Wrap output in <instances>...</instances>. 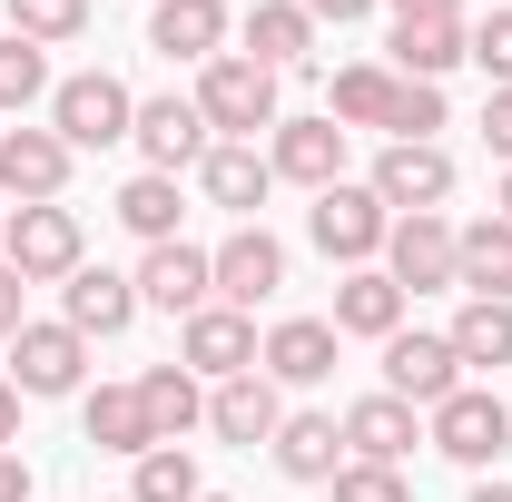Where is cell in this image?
Here are the masks:
<instances>
[{
	"instance_id": "obj_40",
	"label": "cell",
	"mask_w": 512,
	"mask_h": 502,
	"mask_svg": "<svg viewBox=\"0 0 512 502\" xmlns=\"http://www.w3.org/2000/svg\"><path fill=\"white\" fill-rule=\"evenodd\" d=\"M394 20H463V0H384Z\"/></svg>"
},
{
	"instance_id": "obj_43",
	"label": "cell",
	"mask_w": 512,
	"mask_h": 502,
	"mask_svg": "<svg viewBox=\"0 0 512 502\" xmlns=\"http://www.w3.org/2000/svg\"><path fill=\"white\" fill-rule=\"evenodd\" d=\"M0 502H30V463L20 453H0Z\"/></svg>"
},
{
	"instance_id": "obj_39",
	"label": "cell",
	"mask_w": 512,
	"mask_h": 502,
	"mask_svg": "<svg viewBox=\"0 0 512 502\" xmlns=\"http://www.w3.org/2000/svg\"><path fill=\"white\" fill-rule=\"evenodd\" d=\"M20 296H30V286H20V266H0V345L30 325V306H20Z\"/></svg>"
},
{
	"instance_id": "obj_18",
	"label": "cell",
	"mask_w": 512,
	"mask_h": 502,
	"mask_svg": "<svg viewBox=\"0 0 512 502\" xmlns=\"http://www.w3.org/2000/svg\"><path fill=\"white\" fill-rule=\"evenodd\" d=\"M335 325L325 315H276L266 325V345H256V375H276V384H325L335 375Z\"/></svg>"
},
{
	"instance_id": "obj_24",
	"label": "cell",
	"mask_w": 512,
	"mask_h": 502,
	"mask_svg": "<svg viewBox=\"0 0 512 502\" xmlns=\"http://www.w3.org/2000/svg\"><path fill=\"white\" fill-rule=\"evenodd\" d=\"M453 286L512 306V217H473V227H453Z\"/></svg>"
},
{
	"instance_id": "obj_25",
	"label": "cell",
	"mask_w": 512,
	"mask_h": 502,
	"mask_svg": "<svg viewBox=\"0 0 512 502\" xmlns=\"http://www.w3.org/2000/svg\"><path fill=\"white\" fill-rule=\"evenodd\" d=\"M266 453H276L286 483H335V473H345V424H335V414H286Z\"/></svg>"
},
{
	"instance_id": "obj_8",
	"label": "cell",
	"mask_w": 512,
	"mask_h": 502,
	"mask_svg": "<svg viewBox=\"0 0 512 502\" xmlns=\"http://www.w3.org/2000/svg\"><path fill=\"white\" fill-rule=\"evenodd\" d=\"M69 168H79V148L60 128H0V197L10 207H50L69 188Z\"/></svg>"
},
{
	"instance_id": "obj_45",
	"label": "cell",
	"mask_w": 512,
	"mask_h": 502,
	"mask_svg": "<svg viewBox=\"0 0 512 502\" xmlns=\"http://www.w3.org/2000/svg\"><path fill=\"white\" fill-rule=\"evenodd\" d=\"M493 217H512V168H503V188H493Z\"/></svg>"
},
{
	"instance_id": "obj_35",
	"label": "cell",
	"mask_w": 512,
	"mask_h": 502,
	"mask_svg": "<svg viewBox=\"0 0 512 502\" xmlns=\"http://www.w3.org/2000/svg\"><path fill=\"white\" fill-rule=\"evenodd\" d=\"M10 30H20V40H40V50H60V40L89 30V0H10Z\"/></svg>"
},
{
	"instance_id": "obj_22",
	"label": "cell",
	"mask_w": 512,
	"mask_h": 502,
	"mask_svg": "<svg viewBox=\"0 0 512 502\" xmlns=\"http://www.w3.org/2000/svg\"><path fill=\"white\" fill-rule=\"evenodd\" d=\"M237 40H247V60L276 69V79L316 60V20H306V0H256L247 20H237Z\"/></svg>"
},
{
	"instance_id": "obj_23",
	"label": "cell",
	"mask_w": 512,
	"mask_h": 502,
	"mask_svg": "<svg viewBox=\"0 0 512 502\" xmlns=\"http://www.w3.org/2000/svg\"><path fill=\"white\" fill-rule=\"evenodd\" d=\"M325 325H335V335H375V345H384V335H404V286H394L384 266H345Z\"/></svg>"
},
{
	"instance_id": "obj_30",
	"label": "cell",
	"mask_w": 512,
	"mask_h": 502,
	"mask_svg": "<svg viewBox=\"0 0 512 502\" xmlns=\"http://www.w3.org/2000/svg\"><path fill=\"white\" fill-rule=\"evenodd\" d=\"M119 227L138 237V247H168V237H178V178L138 168V178L119 188Z\"/></svg>"
},
{
	"instance_id": "obj_38",
	"label": "cell",
	"mask_w": 512,
	"mask_h": 502,
	"mask_svg": "<svg viewBox=\"0 0 512 502\" xmlns=\"http://www.w3.org/2000/svg\"><path fill=\"white\" fill-rule=\"evenodd\" d=\"M483 148L512 168V89H493V99H483Z\"/></svg>"
},
{
	"instance_id": "obj_6",
	"label": "cell",
	"mask_w": 512,
	"mask_h": 502,
	"mask_svg": "<svg viewBox=\"0 0 512 502\" xmlns=\"http://www.w3.org/2000/svg\"><path fill=\"white\" fill-rule=\"evenodd\" d=\"M10 384H20V404H40V394H89V335H69L60 315L40 325H20L10 335Z\"/></svg>"
},
{
	"instance_id": "obj_42",
	"label": "cell",
	"mask_w": 512,
	"mask_h": 502,
	"mask_svg": "<svg viewBox=\"0 0 512 502\" xmlns=\"http://www.w3.org/2000/svg\"><path fill=\"white\" fill-rule=\"evenodd\" d=\"M365 10H375V0H306V20H335V30H345V20H365Z\"/></svg>"
},
{
	"instance_id": "obj_47",
	"label": "cell",
	"mask_w": 512,
	"mask_h": 502,
	"mask_svg": "<svg viewBox=\"0 0 512 502\" xmlns=\"http://www.w3.org/2000/svg\"><path fill=\"white\" fill-rule=\"evenodd\" d=\"M0 227H10V207H0Z\"/></svg>"
},
{
	"instance_id": "obj_12",
	"label": "cell",
	"mask_w": 512,
	"mask_h": 502,
	"mask_svg": "<svg viewBox=\"0 0 512 502\" xmlns=\"http://www.w3.org/2000/svg\"><path fill=\"white\" fill-rule=\"evenodd\" d=\"M138 306L178 315V325H188L197 306H217V266H207V247H188V237L148 247V256H138Z\"/></svg>"
},
{
	"instance_id": "obj_26",
	"label": "cell",
	"mask_w": 512,
	"mask_h": 502,
	"mask_svg": "<svg viewBox=\"0 0 512 502\" xmlns=\"http://www.w3.org/2000/svg\"><path fill=\"white\" fill-rule=\"evenodd\" d=\"M79 434L99 443V453H128V463H138V453H148V404H138V384H89V394H79Z\"/></svg>"
},
{
	"instance_id": "obj_31",
	"label": "cell",
	"mask_w": 512,
	"mask_h": 502,
	"mask_svg": "<svg viewBox=\"0 0 512 502\" xmlns=\"http://www.w3.org/2000/svg\"><path fill=\"white\" fill-rule=\"evenodd\" d=\"M207 483H197V453L188 443H148L138 463H128V502H197Z\"/></svg>"
},
{
	"instance_id": "obj_16",
	"label": "cell",
	"mask_w": 512,
	"mask_h": 502,
	"mask_svg": "<svg viewBox=\"0 0 512 502\" xmlns=\"http://www.w3.org/2000/svg\"><path fill=\"white\" fill-rule=\"evenodd\" d=\"M60 325L89 335V345H99V335H128V325H138V276H119V266H79V276L60 286Z\"/></svg>"
},
{
	"instance_id": "obj_14",
	"label": "cell",
	"mask_w": 512,
	"mask_h": 502,
	"mask_svg": "<svg viewBox=\"0 0 512 502\" xmlns=\"http://www.w3.org/2000/svg\"><path fill=\"white\" fill-rule=\"evenodd\" d=\"M365 188H375L394 217H434V207L453 197V158H444V148H404V138H384V158H375Z\"/></svg>"
},
{
	"instance_id": "obj_44",
	"label": "cell",
	"mask_w": 512,
	"mask_h": 502,
	"mask_svg": "<svg viewBox=\"0 0 512 502\" xmlns=\"http://www.w3.org/2000/svg\"><path fill=\"white\" fill-rule=\"evenodd\" d=\"M463 502H512V483H493V473H483V483H473Z\"/></svg>"
},
{
	"instance_id": "obj_7",
	"label": "cell",
	"mask_w": 512,
	"mask_h": 502,
	"mask_svg": "<svg viewBox=\"0 0 512 502\" xmlns=\"http://www.w3.org/2000/svg\"><path fill=\"white\" fill-rule=\"evenodd\" d=\"M384 394H404L414 414H434L444 394H463V355H453V335H434V325L384 335Z\"/></svg>"
},
{
	"instance_id": "obj_10",
	"label": "cell",
	"mask_w": 512,
	"mask_h": 502,
	"mask_svg": "<svg viewBox=\"0 0 512 502\" xmlns=\"http://www.w3.org/2000/svg\"><path fill=\"white\" fill-rule=\"evenodd\" d=\"M178 365H188L197 384L256 375V315H237V306H197L188 325H178Z\"/></svg>"
},
{
	"instance_id": "obj_32",
	"label": "cell",
	"mask_w": 512,
	"mask_h": 502,
	"mask_svg": "<svg viewBox=\"0 0 512 502\" xmlns=\"http://www.w3.org/2000/svg\"><path fill=\"white\" fill-rule=\"evenodd\" d=\"M453 355H463V375L473 365H512V306H493V296H463V315L444 325Z\"/></svg>"
},
{
	"instance_id": "obj_19",
	"label": "cell",
	"mask_w": 512,
	"mask_h": 502,
	"mask_svg": "<svg viewBox=\"0 0 512 502\" xmlns=\"http://www.w3.org/2000/svg\"><path fill=\"white\" fill-rule=\"evenodd\" d=\"M148 50L207 69L217 50H227V0H148Z\"/></svg>"
},
{
	"instance_id": "obj_36",
	"label": "cell",
	"mask_w": 512,
	"mask_h": 502,
	"mask_svg": "<svg viewBox=\"0 0 512 502\" xmlns=\"http://www.w3.org/2000/svg\"><path fill=\"white\" fill-rule=\"evenodd\" d=\"M325 493L335 502H414V473H404V463H345Z\"/></svg>"
},
{
	"instance_id": "obj_17",
	"label": "cell",
	"mask_w": 512,
	"mask_h": 502,
	"mask_svg": "<svg viewBox=\"0 0 512 502\" xmlns=\"http://www.w3.org/2000/svg\"><path fill=\"white\" fill-rule=\"evenodd\" d=\"M276 424H286L276 375H227V384H207V434H217V443L256 453V443H276Z\"/></svg>"
},
{
	"instance_id": "obj_46",
	"label": "cell",
	"mask_w": 512,
	"mask_h": 502,
	"mask_svg": "<svg viewBox=\"0 0 512 502\" xmlns=\"http://www.w3.org/2000/svg\"><path fill=\"white\" fill-rule=\"evenodd\" d=\"M197 502H227V493H197Z\"/></svg>"
},
{
	"instance_id": "obj_20",
	"label": "cell",
	"mask_w": 512,
	"mask_h": 502,
	"mask_svg": "<svg viewBox=\"0 0 512 502\" xmlns=\"http://www.w3.org/2000/svg\"><path fill=\"white\" fill-rule=\"evenodd\" d=\"M197 188H207V207H227L237 227H256V207H266V188H276V168H266V148L217 138V148L197 158Z\"/></svg>"
},
{
	"instance_id": "obj_13",
	"label": "cell",
	"mask_w": 512,
	"mask_h": 502,
	"mask_svg": "<svg viewBox=\"0 0 512 502\" xmlns=\"http://www.w3.org/2000/svg\"><path fill=\"white\" fill-rule=\"evenodd\" d=\"M384 276L404 286V296H444L453 286V217H394V237H384Z\"/></svg>"
},
{
	"instance_id": "obj_9",
	"label": "cell",
	"mask_w": 512,
	"mask_h": 502,
	"mask_svg": "<svg viewBox=\"0 0 512 502\" xmlns=\"http://www.w3.org/2000/svg\"><path fill=\"white\" fill-rule=\"evenodd\" d=\"M128 148L158 168V178H178V168H197L207 148H217V128L197 119V99H178V89H158V99H138V128H128Z\"/></svg>"
},
{
	"instance_id": "obj_27",
	"label": "cell",
	"mask_w": 512,
	"mask_h": 502,
	"mask_svg": "<svg viewBox=\"0 0 512 502\" xmlns=\"http://www.w3.org/2000/svg\"><path fill=\"white\" fill-rule=\"evenodd\" d=\"M138 404H148V434L158 443H188L197 424H207V384H197L188 365H148V375H138Z\"/></svg>"
},
{
	"instance_id": "obj_34",
	"label": "cell",
	"mask_w": 512,
	"mask_h": 502,
	"mask_svg": "<svg viewBox=\"0 0 512 502\" xmlns=\"http://www.w3.org/2000/svg\"><path fill=\"white\" fill-rule=\"evenodd\" d=\"M434 128H444V89H434V79H394L384 138H404V148H434Z\"/></svg>"
},
{
	"instance_id": "obj_3",
	"label": "cell",
	"mask_w": 512,
	"mask_h": 502,
	"mask_svg": "<svg viewBox=\"0 0 512 502\" xmlns=\"http://www.w3.org/2000/svg\"><path fill=\"white\" fill-rule=\"evenodd\" d=\"M424 443H434L444 463H463V473H493L512 453V404L483 394V384H463V394H444V404L424 414Z\"/></svg>"
},
{
	"instance_id": "obj_11",
	"label": "cell",
	"mask_w": 512,
	"mask_h": 502,
	"mask_svg": "<svg viewBox=\"0 0 512 502\" xmlns=\"http://www.w3.org/2000/svg\"><path fill=\"white\" fill-rule=\"evenodd\" d=\"M266 168H276L286 188L325 197L335 178H345V128H335V119H276V128H266Z\"/></svg>"
},
{
	"instance_id": "obj_1",
	"label": "cell",
	"mask_w": 512,
	"mask_h": 502,
	"mask_svg": "<svg viewBox=\"0 0 512 502\" xmlns=\"http://www.w3.org/2000/svg\"><path fill=\"white\" fill-rule=\"evenodd\" d=\"M197 119L217 128V138H237V148H256V138H266V128L286 119V109H276V69H256L247 50H217V60L197 69Z\"/></svg>"
},
{
	"instance_id": "obj_5",
	"label": "cell",
	"mask_w": 512,
	"mask_h": 502,
	"mask_svg": "<svg viewBox=\"0 0 512 502\" xmlns=\"http://www.w3.org/2000/svg\"><path fill=\"white\" fill-rule=\"evenodd\" d=\"M50 128H60L69 148H119L128 128H138V89L109 79V69H79L50 89Z\"/></svg>"
},
{
	"instance_id": "obj_33",
	"label": "cell",
	"mask_w": 512,
	"mask_h": 502,
	"mask_svg": "<svg viewBox=\"0 0 512 502\" xmlns=\"http://www.w3.org/2000/svg\"><path fill=\"white\" fill-rule=\"evenodd\" d=\"M60 79H50V50L40 40H20V30H0V119H20V109H40Z\"/></svg>"
},
{
	"instance_id": "obj_29",
	"label": "cell",
	"mask_w": 512,
	"mask_h": 502,
	"mask_svg": "<svg viewBox=\"0 0 512 502\" xmlns=\"http://www.w3.org/2000/svg\"><path fill=\"white\" fill-rule=\"evenodd\" d=\"M384 109H394V69H384V60H345V69H335L325 119L345 128V138H355V128H384Z\"/></svg>"
},
{
	"instance_id": "obj_4",
	"label": "cell",
	"mask_w": 512,
	"mask_h": 502,
	"mask_svg": "<svg viewBox=\"0 0 512 502\" xmlns=\"http://www.w3.org/2000/svg\"><path fill=\"white\" fill-rule=\"evenodd\" d=\"M306 237H316L335 266H384V237H394V207H384L365 178H335V188L306 207Z\"/></svg>"
},
{
	"instance_id": "obj_2",
	"label": "cell",
	"mask_w": 512,
	"mask_h": 502,
	"mask_svg": "<svg viewBox=\"0 0 512 502\" xmlns=\"http://www.w3.org/2000/svg\"><path fill=\"white\" fill-rule=\"evenodd\" d=\"M0 266H20V286H69V276L89 266V237H79V217H69L60 197H50V207H10Z\"/></svg>"
},
{
	"instance_id": "obj_37",
	"label": "cell",
	"mask_w": 512,
	"mask_h": 502,
	"mask_svg": "<svg viewBox=\"0 0 512 502\" xmlns=\"http://www.w3.org/2000/svg\"><path fill=\"white\" fill-rule=\"evenodd\" d=\"M473 69H483L493 89H512V10H493V20H473Z\"/></svg>"
},
{
	"instance_id": "obj_28",
	"label": "cell",
	"mask_w": 512,
	"mask_h": 502,
	"mask_svg": "<svg viewBox=\"0 0 512 502\" xmlns=\"http://www.w3.org/2000/svg\"><path fill=\"white\" fill-rule=\"evenodd\" d=\"M453 60H473V30L463 20H394V79H434L444 89Z\"/></svg>"
},
{
	"instance_id": "obj_21",
	"label": "cell",
	"mask_w": 512,
	"mask_h": 502,
	"mask_svg": "<svg viewBox=\"0 0 512 502\" xmlns=\"http://www.w3.org/2000/svg\"><path fill=\"white\" fill-rule=\"evenodd\" d=\"M335 424H345V463H404V453L424 443V424H414L404 394H365V404H345Z\"/></svg>"
},
{
	"instance_id": "obj_41",
	"label": "cell",
	"mask_w": 512,
	"mask_h": 502,
	"mask_svg": "<svg viewBox=\"0 0 512 502\" xmlns=\"http://www.w3.org/2000/svg\"><path fill=\"white\" fill-rule=\"evenodd\" d=\"M0 453H20V384L0 375Z\"/></svg>"
},
{
	"instance_id": "obj_15",
	"label": "cell",
	"mask_w": 512,
	"mask_h": 502,
	"mask_svg": "<svg viewBox=\"0 0 512 502\" xmlns=\"http://www.w3.org/2000/svg\"><path fill=\"white\" fill-rule=\"evenodd\" d=\"M207 266H217V306H237V315H256L286 286V247H276L266 227H237L227 247H207Z\"/></svg>"
},
{
	"instance_id": "obj_48",
	"label": "cell",
	"mask_w": 512,
	"mask_h": 502,
	"mask_svg": "<svg viewBox=\"0 0 512 502\" xmlns=\"http://www.w3.org/2000/svg\"><path fill=\"white\" fill-rule=\"evenodd\" d=\"M119 502H128V493H119Z\"/></svg>"
}]
</instances>
